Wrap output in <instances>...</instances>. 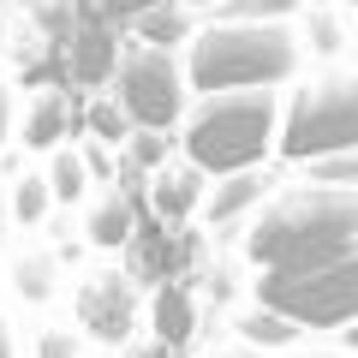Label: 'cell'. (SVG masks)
<instances>
[{
  "instance_id": "9a60e30c",
  "label": "cell",
  "mask_w": 358,
  "mask_h": 358,
  "mask_svg": "<svg viewBox=\"0 0 358 358\" xmlns=\"http://www.w3.org/2000/svg\"><path fill=\"white\" fill-rule=\"evenodd\" d=\"M192 299L185 293H162L155 299V334H162V341H185V334H192Z\"/></svg>"
},
{
  "instance_id": "5bb4252c",
  "label": "cell",
  "mask_w": 358,
  "mask_h": 358,
  "mask_svg": "<svg viewBox=\"0 0 358 358\" xmlns=\"http://www.w3.org/2000/svg\"><path fill=\"white\" fill-rule=\"evenodd\" d=\"M192 36V18L179 13L173 0H162V6H150L138 24V42H150V48H179V42Z\"/></svg>"
},
{
  "instance_id": "ac0fdd59",
  "label": "cell",
  "mask_w": 358,
  "mask_h": 358,
  "mask_svg": "<svg viewBox=\"0 0 358 358\" xmlns=\"http://www.w3.org/2000/svg\"><path fill=\"white\" fill-rule=\"evenodd\" d=\"M90 131H96V138H108V143H126V120H120V108L114 102H96V108H90Z\"/></svg>"
},
{
  "instance_id": "9c48e42d",
  "label": "cell",
  "mask_w": 358,
  "mask_h": 358,
  "mask_svg": "<svg viewBox=\"0 0 358 358\" xmlns=\"http://www.w3.org/2000/svg\"><path fill=\"white\" fill-rule=\"evenodd\" d=\"M84 322L102 341H120V334L131 329V287L120 281V275H102V281L84 293Z\"/></svg>"
},
{
  "instance_id": "30bf717a",
  "label": "cell",
  "mask_w": 358,
  "mask_h": 358,
  "mask_svg": "<svg viewBox=\"0 0 358 358\" xmlns=\"http://www.w3.org/2000/svg\"><path fill=\"white\" fill-rule=\"evenodd\" d=\"M203 185L209 179L203 173H192V167H179V162H167L162 173H155V192H150V209L162 221H185L197 203H203Z\"/></svg>"
},
{
  "instance_id": "4fadbf2b",
  "label": "cell",
  "mask_w": 358,
  "mask_h": 358,
  "mask_svg": "<svg viewBox=\"0 0 358 358\" xmlns=\"http://www.w3.org/2000/svg\"><path fill=\"white\" fill-rule=\"evenodd\" d=\"M48 209H54V197H48L42 167L18 173V179H13V221H18V227H42V221H48Z\"/></svg>"
},
{
  "instance_id": "44dd1931",
  "label": "cell",
  "mask_w": 358,
  "mask_h": 358,
  "mask_svg": "<svg viewBox=\"0 0 358 358\" xmlns=\"http://www.w3.org/2000/svg\"><path fill=\"white\" fill-rule=\"evenodd\" d=\"M150 6H162V0H108V13H114V18H143Z\"/></svg>"
},
{
  "instance_id": "52a82bcc",
  "label": "cell",
  "mask_w": 358,
  "mask_h": 358,
  "mask_svg": "<svg viewBox=\"0 0 358 358\" xmlns=\"http://www.w3.org/2000/svg\"><path fill=\"white\" fill-rule=\"evenodd\" d=\"M263 197H268V173L263 167H251V173H227V179H209L203 185V221L209 227H233V221H245V215H257L263 209Z\"/></svg>"
},
{
  "instance_id": "d6986e66",
  "label": "cell",
  "mask_w": 358,
  "mask_h": 358,
  "mask_svg": "<svg viewBox=\"0 0 358 358\" xmlns=\"http://www.w3.org/2000/svg\"><path fill=\"white\" fill-rule=\"evenodd\" d=\"M18 138V90L0 78V155H6V143Z\"/></svg>"
},
{
  "instance_id": "7402d4cb",
  "label": "cell",
  "mask_w": 358,
  "mask_h": 358,
  "mask_svg": "<svg viewBox=\"0 0 358 358\" xmlns=\"http://www.w3.org/2000/svg\"><path fill=\"white\" fill-rule=\"evenodd\" d=\"M0 358H18V329H13L6 310H0Z\"/></svg>"
},
{
  "instance_id": "7c38bea8",
  "label": "cell",
  "mask_w": 358,
  "mask_h": 358,
  "mask_svg": "<svg viewBox=\"0 0 358 358\" xmlns=\"http://www.w3.org/2000/svg\"><path fill=\"white\" fill-rule=\"evenodd\" d=\"M42 179H48L54 209H60V203H78V197L90 192V162H84V150H72V143L48 150V167H42Z\"/></svg>"
},
{
  "instance_id": "2e32d148",
  "label": "cell",
  "mask_w": 358,
  "mask_h": 358,
  "mask_svg": "<svg viewBox=\"0 0 358 358\" xmlns=\"http://www.w3.org/2000/svg\"><path fill=\"white\" fill-rule=\"evenodd\" d=\"M126 150L143 173H162L167 155H173V138H162V131H126Z\"/></svg>"
},
{
  "instance_id": "ba28073f",
  "label": "cell",
  "mask_w": 358,
  "mask_h": 358,
  "mask_svg": "<svg viewBox=\"0 0 358 358\" xmlns=\"http://www.w3.org/2000/svg\"><path fill=\"white\" fill-rule=\"evenodd\" d=\"M24 143L30 150H60V143H72V126H78V114H72V96H60V90H42L36 102L24 108Z\"/></svg>"
},
{
  "instance_id": "7a4b0ae2",
  "label": "cell",
  "mask_w": 358,
  "mask_h": 358,
  "mask_svg": "<svg viewBox=\"0 0 358 358\" xmlns=\"http://www.w3.org/2000/svg\"><path fill=\"white\" fill-rule=\"evenodd\" d=\"M179 66L192 96H275L305 72V36L287 18H215L185 36Z\"/></svg>"
},
{
  "instance_id": "e0dca14e",
  "label": "cell",
  "mask_w": 358,
  "mask_h": 358,
  "mask_svg": "<svg viewBox=\"0 0 358 358\" xmlns=\"http://www.w3.org/2000/svg\"><path fill=\"white\" fill-rule=\"evenodd\" d=\"M36 358H84V341L72 329H42L36 334Z\"/></svg>"
},
{
  "instance_id": "8992f818",
  "label": "cell",
  "mask_w": 358,
  "mask_h": 358,
  "mask_svg": "<svg viewBox=\"0 0 358 358\" xmlns=\"http://www.w3.org/2000/svg\"><path fill=\"white\" fill-rule=\"evenodd\" d=\"M114 108L131 131H162L173 138L185 108H192V90H185V66L173 48H150V42H131L114 60Z\"/></svg>"
},
{
  "instance_id": "277c9868",
  "label": "cell",
  "mask_w": 358,
  "mask_h": 358,
  "mask_svg": "<svg viewBox=\"0 0 358 358\" xmlns=\"http://www.w3.org/2000/svg\"><path fill=\"white\" fill-rule=\"evenodd\" d=\"M275 150L299 167H334L358 150V78L352 66H322L317 78L293 84L275 120Z\"/></svg>"
},
{
  "instance_id": "6da1fadb",
  "label": "cell",
  "mask_w": 358,
  "mask_h": 358,
  "mask_svg": "<svg viewBox=\"0 0 358 358\" xmlns=\"http://www.w3.org/2000/svg\"><path fill=\"white\" fill-rule=\"evenodd\" d=\"M358 257V185L352 179H317L293 192L263 197V209L245 227V263L257 275L268 268H317Z\"/></svg>"
},
{
  "instance_id": "3957f363",
  "label": "cell",
  "mask_w": 358,
  "mask_h": 358,
  "mask_svg": "<svg viewBox=\"0 0 358 358\" xmlns=\"http://www.w3.org/2000/svg\"><path fill=\"white\" fill-rule=\"evenodd\" d=\"M275 120H281V102L268 90H251V96H192L185 120H179L185 167L203 179L263 167L275 155Z\"/></svg>"
},
{
  "instance_id": "603a6c76",
  "label": "cell",
  "mask_w": 358,
  "mask_h": 358,
  "mask_svg": "<svg viewBox=\"0 0 358 358\" xmlns=\"http://www.w3.org/2000/svg\"><path fill=\"white\" fill-rule=\"evenodd\" d=\"M0 42H6V6H0Z\"/></svg>"
},
{
  "instance_id": "ffe728a7",
  "label": "cell",
  "mask_w": 358,
  "mask_h": 358,
  "mask_svg": "<svg viewBox=\"0 0 358 358\" xmlns=\"http://www.w3.org/2000/svg\"><path fill=\"white\" fill-rule=\"evenodd\" d=\"M245 334H251V341H293V329H287V322H275V317H263V310H251V317H245Z\"/></svg>"
},
{
  "instance_id": "5b68a950",
  "label": "cell",
  "mask_w": 358,
  "mask_h": 358,
  "mask_svg": "<svg viewBox=\"0 0 358 358\" xmlns=\"http://www.w3.org/2000/svg\"><path fill=\"white\" fill-rule=\"evenodd\" d=\"M251 310L287 322L293 334H346L358 322V257L317 268H268L251 287Z\"/></svg>"
},
{
  "instance_id": "8fae6325",
  "label": "cell",
  "mask_w": 358,
  "mask_h": 358,
  "mask_svg": "<svg viewBox=\"0 0 358 358\" xmlns=\"http://www.w3.org/2000/svg\"><path fill=\"white\" fill-rule=\"evenodd\" d=\"M131 221H138V215H131V197L120 192V185H114V192H102V197H96V209H90V245L120 251V245L131 239Z\"/></svg>"
}]
</instances>
